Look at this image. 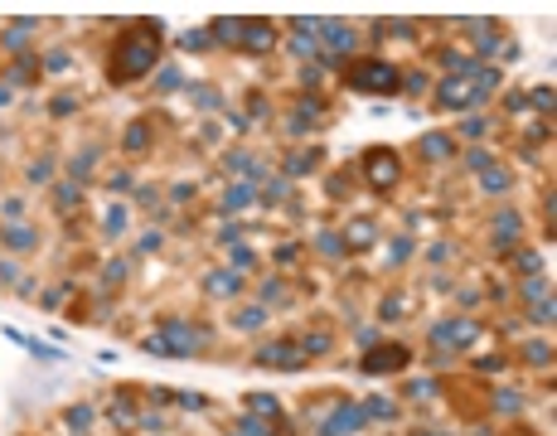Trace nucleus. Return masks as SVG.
I'll return each mask as SVG.
<instances>
[{
    "instance_id": "obj_1",
    "label": "nucleus",
    "mask_w": 557,
    "mask_h": 436,
    "mask_svg": "<svg viewBox=\"0 0 557 436\" xmlns=\"http://www.w3.org/2000/svg\"><path fill=\"white\" fill-rule=\"evenodd\" d=\"M156 54H160V29L156 25H132L122 35V45H116V54H112V83H132V78H141L146 68L156 63Z\"/></svg>"
},
{
    "instance_id": "obj_2",
    "label": "nucleus",
    "mask_w": 557,
    "mask_h": 436,
    "mask_svg": "<svg viewBox=\"0 0 557 436\" xmlns=\"http://www.w3.org/2000/svg\"><path fill=\"white\" fill-rule=\"evenodd\" d=\"M355 83L363 92H388L393 88V68H383V63H363V68H355Z\"/></svg>"
}]
</instances>
